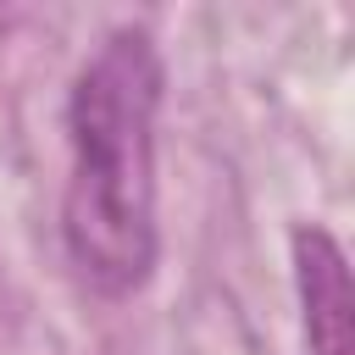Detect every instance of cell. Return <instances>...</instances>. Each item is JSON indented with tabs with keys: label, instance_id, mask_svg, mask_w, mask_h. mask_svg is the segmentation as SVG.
Returning <instances> with one entry per match:
<instances>
[{
	"label": "cell",
	"instance_id": "cell-1",
	"mask_svg": "<svg viewBox=\"0 0 355 355\" xmlns=\"http://www.w3.org/2000/svg\"><path fill=\"white\" fill-rule=\"evenodd\" d=\"M155 111L161 55L144 28H116L78 72L67 100L61 239L78 277L122 300L155 266Z\"/></svg>",
	"mask_w": 355,
	"mask_h": 355
},
{
	"label": "cell",
	"instance_id": "cell-2",
	"mask_svg": "<svg viewBox=\"0 0 355 355\" xmlns=\"http://www.w3.org/2000/svg\"><path fill=\"white\" fill-rule=\"evenodd\" d=\"M294 277H300L311 355H349V277H344V250L322 227H300L294 233Z\"/></svg>",
	"mask_w": 355,
	"mask_h": 355
}]
</instances>
